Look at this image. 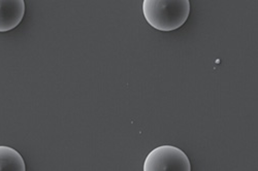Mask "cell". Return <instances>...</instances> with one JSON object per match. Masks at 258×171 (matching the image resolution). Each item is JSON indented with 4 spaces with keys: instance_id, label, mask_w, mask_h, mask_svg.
Wrapping results in <instances>:
<instances>
[{
    "instance_id": "obj_4",
    "label": "cell",
    "mask_w": 258,
    "mask_h": 171,
    "mask_svg": "<svg viewBox=\"0 0 258 171\" xmlns=\"http://www.w3.org/2000/svg\"><path fill=\"white\" fill-rule=\"evenodd\" d=\"M0 171H26L25 161L15 148L0 145Z\"/></svg>"
},
{
    "instance_id": "obj_1",
    "label": "cell",
    "mask_w": 258,
    "mask_h": 171,
    "mask_svg": "<svg viewBox=\"0 0 258 171\" xmlns=\"http://www.w3.org/2000/svg\"><path fill=\"white\" fill-rule=\"evenodd\" d=\"M144 17L150 26L170 32L182 27L190 15L189 0H145Z\"/></svg>"
},
{
    "instance_id": "obj_2",
    "label": "cell",
    "mask_w": 258,
    "mask_h": 171,
    "mask_svg": "<svg viewBox=\"0 0 258 171\" xmlns=\"http://www.w3.org/2000/svg\"><path fill=\"white\" fill-rule=\"evenodd\" d=\"M143 171H191V163L181 148L165 144L149 153Z\"/></svg>"
},
{
    "instance_id": "obj_3",
    "label": "cell",
    "mask_w": 258,
    "mask_h": 171,
    "mask_svg": "<svg viewBox=\"0 0 258 171\" xmlns=\"http://www.w3.org/2000/svg\"><path fill=\"white\" fill-rule=\"evenodd\" d=\"M24 16V0H0V32H8L16 28Z\"/></svg>"
}]
</instances>
